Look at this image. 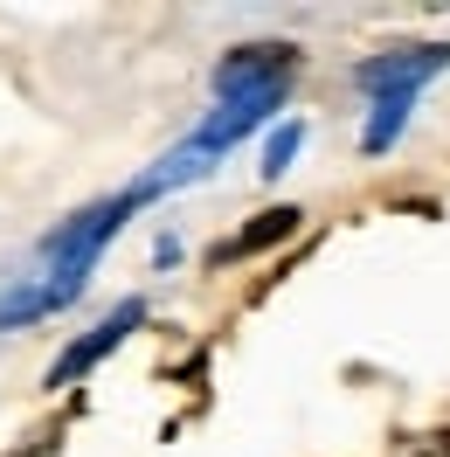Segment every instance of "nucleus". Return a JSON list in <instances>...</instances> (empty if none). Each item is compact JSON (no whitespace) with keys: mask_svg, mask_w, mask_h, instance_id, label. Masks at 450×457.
I'll list each match as a JSON object with an SVG mask.
<instances>
[{"mask_svg":"<svg viewBox=\"0 0 450 457\" xmlns=\"http://www.w3.org/2000/svg\"><path fill=\"white\" fill-rule=\"evenodd\" d=\"M444 62H450V49H402L395 62H367L361 77H367V90H374V97H416V90L444 70Z\"/></svg>","mask_w":450,"mask_h":457,"instance_id":"obj_1","label":"nucleus"}]
</instances>
